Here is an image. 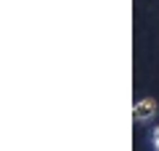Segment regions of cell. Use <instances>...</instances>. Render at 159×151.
Returning a JSON list of instances; mask_svg holds the SVG:
<instances>
[{
    "instance_id": "6da1fadb",
    "label": "cell",
    "mask_w": 159,
    "mask_h": 151,
    "mask_svg": "<svg viewBox=\"0 0 159 151\" xmlns=\"http://www.w3.org/2000/svg\"><path fill=\"white\" fill-rule=\"evenodd\" d=\"M157 113H159V105L154 97H140L132 105V121L135 124H148V121L157 119Z\"/></svg>"
},
{
    "instance_id": "7a4b0ae2",
    "label": "cell",
    "mask_w": 159,
    "mask_h": 151,
    "mask_svg": "<svg viewBox=\"0 0 159 151\" xmlns=\"http://www.w3.org/2000/svg\"><path fill=\"white\" fill-rule=\"evenodd\" d=\"M151 140H159V124L154 127V132H151Z\"/></svg>"
},
{
    "instance_id": "3957f363",
    "label": "cell",
    "mask_w": 159,
    "mask_h": 151,
    "mask_svg": "<svg viewBox=\"0 0 159 151\" xmlns=\"http://www.w3.org/2000/svg\"><path fill=\"white\" fill-rule=\"evenodd\" d=\"M151 151H159V140H151Z\"/></svg>"
}]
</instances>
